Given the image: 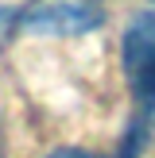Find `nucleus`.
Masks as SVG:
<instances>
[{"label":"nucleus","instance_id":"7ed1b4c3","mask_svg":"<svg viewBox=\"0 0 155 158\" xmlns=\"http://www.w3.org/2000/svg\"><path fill=\"white\" fill-rule=\"evenodd\" d=\"M12 23H16V12H12V8H0V43L8 39V31H12Z\"/></svg>","mask_w":155,"mask_h":158},{"label":"nucleus","instance_id":"f03ea898","mask_svg":"<svg viewBox=\"0 0 155 158\" xmlns=\"http://www.w3.org/2000/svg\"><path fill=\"white\" fill-rule=\"evenodd\" d=\"M105 15L101 8H93L89 0H39L27 15H23V27L31 35H85V31L101 27Z\"/></svg>","mask_w":155,"mask_h":158},{"label":"nucleus","instance_id":"f257e3e1","mask_svg":"<svg viewBox=\"0 0 155 158\" xmlns=\"http://www.w3.org/2000/svg\"><path fill=\"white\" fill-rule=\"evenodd\" d=\"M120 62L132 81V93L140 100L144 120L155 123V12H144L132 19L120 43Z\"/></svg>","mask_w":155,"mask_h":158}]
</instances>
